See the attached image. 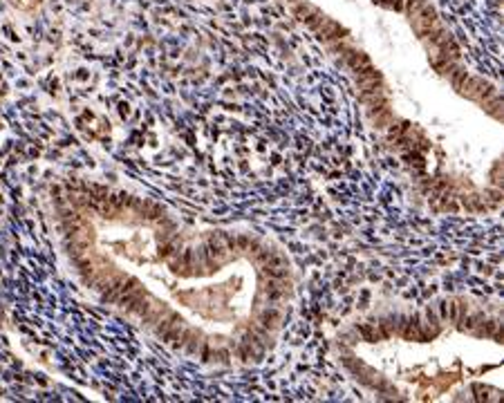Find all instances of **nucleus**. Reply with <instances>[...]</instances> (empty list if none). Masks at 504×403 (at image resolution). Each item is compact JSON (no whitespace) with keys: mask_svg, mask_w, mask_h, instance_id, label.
Here are the masks:
<instances>
[{"mask_svg":"<svg viewBox=\"0 0 504 403\" xmlns=\"http://www.w3.org/2000/svg\"><path fill=\"white\" fill-rule=\"evenodd\" d=\"M294 14H296V18H298V20H303L305 25H307L309 30H314V32L319 30V25L323 22V18H325V16H323L319 9H316V7H311V5H307V3L296 5V7H294Z\"/></svg>","mask_w":504,"mask_h":403,"instance_id":"f257e3e1","label":"nucleus"},{"mask_svg":"<svg viewBox=\"0 0 504 403\" xmlns=\"http://www.w3.org/2000/svg\"><path fill=\"white\" fill-rule=\"evenodd\" d=\"M316 34H319L321 38H325V41H341V38H345L348 30H343V27L338 25V22H334L332 18H323Z\"/></svg>","mask_w":504,"mask_h":403,"instance_id":"f03ea898","label":"nucleus"},{"mask_svg":"<svg viewBox=\"0 0 504 403\" xmlns=\"http://www.w3.org/2000/svg\"><path fill=\"white\" fill-rule=\"evenodd\" d=\"M280 323H282V314H280V309H276V307H264L258 314V325H262L264 329H269V332L278 329Z\"/></svg>","mask_w":504,"mask_h":403,"instance_id":"7ed1b4c3","label":"nucleus"},{"mask_svg":"<svg viewBox=\"0 0 504 403\" xmlns=\"http://www.w3.org/2000/svg\"><path fill=\"white\" fill-rule=\"evenodd\" d=\"M356 83H359V88H377V85H381V74L370 65L356 72Z\"/></svg>","mask_w":504,"mask_h":403,"instance_id":"20e7f679","label":"nucleus"},{"mask_svg":"<svg viewBox=\"0 0 504 403\" xmlns=\"http://www.w3.org/2000/svg\"><path fill=\"white\" fill-rule=\"evenodd\" d=\"M345 61H348V65L352 67L354 72L365 70V67H370V65H372L370 56L363 54V52H356V49H348V52H345Z\"/></svg>","mask_w":504,"mask_h":403,"instance_id":"39448f33","label":"nucleus"},{"mask_svg":"<svg viewBox=\"0 0 504 403\" xmlns=\"http://www.w3.org/2000/svg\"><path fill=\"white\" fill-rule=\"evenodd\" d=\"M480 320H484V316L482 314H473V316H464V318H460L457 320V325H460V329H475L480 325Z\"/></svg>","mask_w":504,"mask_h":403,"instance_id":"423d86ee","label":"nucleus"},{"mask_svg":"<svg viewBox=\"0 0 504 403\" xmlns=\"http://www.w3.org/2000/svg\"><path fill=\"white\" fill-rule=\"evenodd\" d=\"M466 70H462V67H455V70L450 72L448 74V78H450V83H453V88L455 90H462V85H464V81H466Z\"/></svg>","mask_w":504,"mask_h":403,"instance_id":"0eeeda50","label":"nucleus"},{"mask_svg":"<svg viewBox=\"0 0 504 403\" xmlns=\"http://www.w3.org/2000/svg\"><path fill=\"white\" fill-rule=\"evenodd\" d=\"M423 318H426V323H423V325L439 329V316H437V311H435V307H428L426 311H423Z\"/></svg>","mask_w":504,"mask_h":403,"instance_id":"6e6552de","label":"nucleus"},{"mask_svg":"<svg viewBox=\"0 0 504 403\" xmlns=\"http://www.w3.org/2000/svg\"><path fill=\"white\" fill-rule=\"evenodd\" d=\"M423 5H426V0H406V3H404V9H406V14L412 18V16H415L417 11L423 7Z\"/></svg>","mask_w":504,"mask_h":403,"instance_id":"1a4fd4ad","label":"nucleus"},{"mask_svg":"<svg viewBox=\"0 0 504 403\" xmlns=\"http://www.w3.org/2000/svg\"><path fill=\"white\" fill-rule=\"evenodd\" d=\"M361 334H363L367 340H379V338H381V332L377 329V325L375 327H372V325H363V327H361Z\"/></svg>","mask_w":504,"mask_h":403,"instance_id":"9d476101","label":"nucleus"},{"mask_svg":"<svg viewBox=\"0 0 504 403\" xmlns=\"http://www.w3.org/2000/svg\"><path fill=\"white\" fill-rule=\"evenodd\" d=\"M500 332V323L497 320H486L482 325V334L484 336H495V334Z\"/></svg>","mask_w":504,"mask_h":403,"instance_id":"9b49d317","label":"nucleus"},{"mask_svg":"<svg viewBox=\"0 0 504 403\" xmlns=\"http://www.w3.org/2000/svg\"><path fill=\"white\" fill-rule=\"evenodd\" d=\"M446 318L450 323H457L460 318V311H457V300H448V311H446Z\"/></svg>","mask_w":504,"mask_h":403,"instance_id":"f8f14e48","label":"nucleus"},{"mask_svg":"<svg viewBox=\"0 0 504 403\" xmlns=\"http://www.w3.org/2000/svg\"><path fill=\"white\" fill-rule=\"evenodd\" d=\"M437 316H439V320H446V311H448V300H441V303H437Z\"/></svg>","mask_w":504,"mask_h":403,"instance_id":"ddd939ff","label":"nucleus"}]
</instances>
